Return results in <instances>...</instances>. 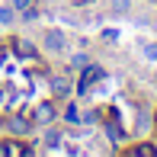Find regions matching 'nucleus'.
Returning <instances> with one entry per match:
<instances>
[{"label":"nucleus","mask_w":157,"mask_h":157,"mask_svg":"<svg viewBox=\"0 0 157 157\" xmlns=\"http://www.w3.org/2000/svg\"><path fill=\"white\" fill-rule=\"evenodd\" d=\"M103 67H96V64H87V67H83V77H80V83H77V90H80V93H87L90 87H93V83H99L103 80Z\"/></svg>","instance_id":"f257e3e1"},{"label":"nucleus","mask_w":157,"mask_h":157,"mask_svg":"<svg viewBox=\"0 0 157 157\" xmlns=\"http://www.w3.org/2000/svg\"><path fill=\"white\" fill-rule=\"evenodd\" d=\"M0 157H29V147L16 141H0Z\"/></svg>","instance_id":"f03ea898"},{"label":"nucleus","mask_w":157,"mask_h":157,"mask_svg":"<svg viewBox=\"0 0 157 157\" xmlns=\"http://www.w3.org/2000/svg\"><path fill=\"white\" fill-rule=\"evenodd\" d=\"M52 119H55V106L52 103H42L39 109H35V122H39V125H48Z\"/></svg>","instance_id":"7ed1b4c3"},{"label":"nucleus","mask_w":157,"mask_h":157,"mask_svg":"<svg viewBox=\"0 0 157 157\" xmlns=\"http://www.w3.org/2000/svg\"><path fill=\"white\" fill-rule=\"evenodd\" d=\"M10 128H13V132H16V135L29 132V119H23V116H13V119H10Z\"/></svg>","instance_id":"20e7f679"},{"label":"nucleus","mask_w":157,"mask_h":157,"mask_svg":"<svg viewBox=\"0 0 157 157\" xmlns=\"http://www.w3.org/2000/svg\"><path fill=\"white\" fill-rule=\"evenodd\" d=\"M45 45H48V48H61V45H64V35H61V32H48V35H45Z\"/></svg>","instance_id":"39448f33"},{"label":"nucleus","mask_w":157,"mask_h":157,"mask_svg":"<svg viewBox=\"0 0 157 157\" xmlns=\"http://www.w3.org/2000/svg\"><path fill=\"white\" fill-rule=\"evenodd\" d=\"M106 132H109V138H116V141L122 138V128H119V122H116L112 116H109V122H106Z\"/></svg>","instance_id":"423d86ee"},{"label":"nucleus","mask_w":157,"mask_h":157,"mask_svg":"<svg viewBox=\"0 0 157 157\" xmlns=\"http://www.w3.org/2000/svg\"><path fill=\"white\" fill-rule=\"evenodd\" d=\"M132 154H138V157H154V154H157V147H154V144H138Z\"/></svg>","instance_id":"0eeeda50"},{"label":"nucleus","mask_w":157,"mask_h":157,"mask_svg":"<svg viewBox=\"0 0 157 157\" xmlns=\"http://www.w3.org/2000/svg\"><path fill=\"white\" fill-rule=\"evenodd\" d=\"M13 48H16V55H23V58H32V45H26V42H13Z\"/></svg>","instance_id":"6e6552de"},{"label":"nucleus","mask_w":157,"mask_h":157,"mask_svg":"<svg viewBox=\"0 0 157 157\" xmlns=\"http://www.w3.org/2000/svg\"><path fill=\"white\" fill-rule=\"evenodd\" d=\"M0 23H13V6H3V10H0Z\"/></svg>","instance_id":"1a4fd4ad"},{"label":"nucleus","mask_w":157,"mask_h":157,"mask_svg":"<svg viewBox=\"0 0 157 157\" xmlns=\"http://www.w3.org/2000/svg\"><path fill=\"white\" fill-rule=\"evenodd\" d=\"M71 64H74V67H87L90 61H87V55H74V61H71Z\"/></svg>","instance_id":"9d476101"},{"label":"nucleus","mask_w":157,"mask_h":157,"mask_svg":"<svg viewBox=\"0 0 157 157\" xmlns=\"http://www.w3.org/2000/svg\"><path fill=\"white\" fill-rule=\"evenodd\" d=\"M112 10H116V13H125L128 10V0H112Z\"/></svg>","instance_id":"9b49d317"},{"label":"nucleus","mask_w":157,"mask_h":157,"mask_svg":"<svg viewBox=\"0 0 157 157\" xmlns=\"http://www.w3.org/2000/svg\"><path fill=\"white\" fill-rule=\"evenodd\" d=\"M55 93H58V96L67 93V80H55Z\"/></svg>","instance_id":"f8f14e48"},{"label":"nucleus","mask_w":157,"mask_h":157,"mask_svg":"<svg viewBox=\"0 0 157 157\" xmlns=\"http://www.w3.org/2000/svg\"><path fill=\"white\" fill-rule=\"evenodd\" d=\"M77 119H80L77 116V106H67V122H77Z\"/></svg>","instance_id":"ddd939ff"},{"label":"nucleus","mask_w":157,"mask_h":157,"mask_svg":"<svg viewBox=\"0 0 157 157\" xmlns=\"http://www.w3.org/2000/svg\"><path fill=\"white\" fill-rule=\"evenodd\" d=\"M144 55H147V58H157V45H147V48H144Z\"/></svg>","instance_id":"4468645a"},{"label":"nucleus","mask_w":157,"mask_h":157,"mask_svg":"<svg viewBox=\"0 0 157 157\" xmlns=\"http://www.w3.org/2000/svg\"><path fill=\"white\" fill-rule=\"evenodd\" d=\"M16 6L19 10H29V0H16Z\"/></svg>","instance_id":"2eb2a0df"},{"label":"nucleus","mask_w":157,"mask_h":157,"mask_svg":"<svg viewBox=\"0 0 157 157\" xmlns=\"http://www.w3.org/2000/svg\"><path fill=\"white\" fill-rule=\"evenodd\" d=\"M154 122H157V119H154Z\"/></svg>","instance_id":"dca6fc26"}]
</instances>
